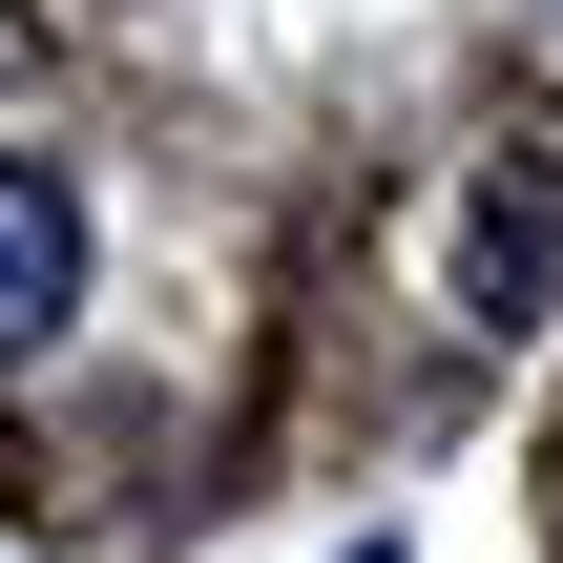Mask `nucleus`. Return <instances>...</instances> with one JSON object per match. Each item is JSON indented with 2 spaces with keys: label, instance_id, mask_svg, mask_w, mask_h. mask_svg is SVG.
Segmentation results:
<instances>
[{
  "label": "nucleus",
  "instance_id": "nucleus-1",
  "mask_svg": "<svg viewBox=\"0 0 563 563\" xmlns=\"http://www.w3.org/2000/svg\"><path fill=\"white\" fill-rule=\"evenodd\" d=\"M63 313H84V188L42 146H0V355H42Z\"/></svg>",
  "mask_w": 563,
  "mask_h": 563
},
{
  "label": "nucleus",
  "instance_id": "nucleus-2",
  "mask_svg": "<svg viewBox=\"0 0 563 563\" xmlns=\"http://www.w3.org/2000/svg\"><path fill=\"white\" fill-rule=\"evenodd\" d=\"M543 251H563V167H501V188H481V313H501V334H522Z\"/></svg>",
  "mask_w": 563,
  "mask_h": 563
},
{
  "label": "nucleus",
  "instance_id": "nucleus-3",
  "mask_svg": "<svg viewBox=\"0 0 563 563\" xmlns=\"http://www.w3.org/2000/svg\"><path fill=\"white\" fill-rule=\"evenodd\" d=\"M355 563H418V543H355Z\"/></svg>",
  "mask_w": 563,
  "mask_h": 563
}]
</instances>
